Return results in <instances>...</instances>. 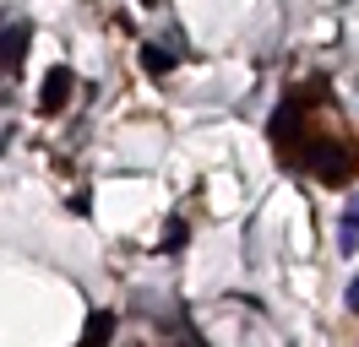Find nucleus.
<instances>
[{"mask_svg":"<svg viewBox=\"0 0 359 347\" xmlns=\"http://www.w3.org/2000/svg\"><path fill=\"white\" fill-rule=\"evenodd\" d=\"M71 65H49V76H44V87H39V108L44 114H60V108L71 104Z\"/></svg>","mask_w":359,"mask_h":347,"instance_id":"obj_1","label":"nucleus"},{"mask_svg":"<svg viewBox=\"0 0 359 347\" xmlns=\"http://www.w3.org/2000/svg\"><path fill=\"white\" fill-rule=\"evenodd\" d=\"M311 169L321 174L327 185H343V179H348V157H343L337 147H327V141H316L311 147Z\"/></svg>","mask_w":359,"mask_h":347,"instance_id":"obj_2","label":"nucleus"},{"mask_svg":"<svg viewBox=\"0 0 359 347\" xmlns=\"http://www.w3.org/2000/svg\"><path fill=\"white\" fill-rule=\"evenodd\" d=\"M27 22H17V27H0V65L6 71H17V60H22V49H27Z\"/></svg>","mask_w":359,"mask_h":347,"instance_id":"obj_3","label":"nucleus"},{"mask_svg":"<svg viewBox=\"0 0 359 347\" xmlns=\"http://www.w3.org/2000/svg\"><path fill=\"white\" fill-rule=\"evenodd\" d=\"M142 65H147V76H169L180 65V49H163V43H142Z\"/></svg>","mask_w":359,"mask_h":347,"instance_id":"obj_4","label":"nucleus"},{"mask_svg":"<svg viewBox=\"0 0 359 347\" xmlns=\"http://www.w3.org/2000/svg\"><path fill=\"white\" fill-rule=\"evenodd\" d=\"M109 337H114V315L109 309H98L88 320V337H82V347H109Z\"/></svg>","mask_w":359,"mask_h":347,"instance_id":"obj_5","label":"nucleus"},{"mask_svg":"<svg viewBox=\"0 0 359 347\" xmlns=\"http://www.w3.org/2000/svg\"><path fill=\"white\" fill-rule=\"evenodd\" d=\"M337 244H343V255H354V244H359V195L343 206V234H337Z\"/></svg>","mask_w":359,"mask_h":347,"instance_id":"obj_6","label":"nucleus"},{"mask_svg":"<svg viewBox=\"0 0 359 347\" xmlns=\"http://www.w3.org/2000/svg\"><path fill=\"white\" fill-rule=\"evenodd\" d=\"M180 244H185V222H169V234H163V255H169V250H180Z\"/></svg>","mask_w":359,"mask_h":347,"instance_id":"obj_7","label":"nucleus"},{"mask_svg":"<svg viewBox=\"0 0 359 347\" xmlns=\"http://www.w3.org/2000/svg\"><path fill=\"white\" fill-rule=\"evenodd\" d=\"M343 304H348V309H354V315H359V277L348 282V288H343Z\"/></svg>","mask_w":359,"mask_h":347,"instance_id":"obj_8","label":"nucleus"}]
</instances>
